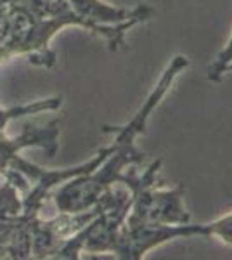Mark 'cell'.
<instances>
[{
  "label": "cell",
  "mask_w": 232,
  "mask_h": 260,
  "mask_svg": "<svg viewBox=\"0 0 232 260\" xmlns=\"http://www.w3.org/2000/svg\"><path fill=\"white\" fill-rule=\"evenodd\" d=\"M187 66H189V59L185 56H175L172 59L170 64L167 66V70L163 71L161 78L156 83L153 92L147 95V99L144 101L141 110L134 115V118L125 127L116 128L118 137L115 141V149L106 158V165L97 172V174H92L90 172V177L78 180V182H75L73 186H70L64 191L62 203H64V207L68 210H83V208L94 205L111 184L120 180V177L123 175L121 174L123 169L144 160V154L136 148L134 141H136L139 134H142L146 130L151 113L156 110V106L161 103V99L170 90L177 75L187 68Z\"/></svg>",
  "instance_id": "1"
},
{
  "label": "cell",
  "mask_w": 232,
  "mask_h": 260,
  "mask_svg": "<svg viewBox=\"0 0 232 260\" xmlns=\"http://www.w3.org/2000/svg\"><path fill=\"white\" fill-rule=\"evenodd\" d=\"M161 163L158 158L141 175L136 170H130V174L120 177V182H125L132 194L126 224L179 225L191 220L184 205V186H177L174 189L163 187V182L158 177Z\"/></svg>",
  "instance_id": "2"
},
{
  "label": "cell",
  "mask_w": 232,
  "mask_h": 260,
  "mask_svg": "<svg viewBox=\"0 0 232 260\" xmlns=\"http://www.w3.org/2000/svg\"><path fill=\"white\" fill-rule=\"evenodd\" d=\"M206 238L205 225L194 224H126L121 225L118 231V236L113 246V251H116L121 258H142L149 250L161 246L164 243L179 238Z\"/></svg>",
  "instance_id": "3"
},
{
  "label": "cell",
  "mask_w": 232,
  "mask_h": 260,
  "mask_svg": "<svg viewBox=\"0 0 232 260\" xmlns=\"http://www.w3.org/2000/svg\"><path fill=\"white\" fill-rule=\"evenodd\" d=\"M203 225L206 238H218L222 243L232 246V213H227V215L220 217V219Z\"/></svg>",
  "instance_id": "4"
},
{
  "label": "cell",
  "mask_w": 232,
  "mask_h": 260,
  "mask_svg": "<svg viewBox=\"0 0 232 260\" xmlns=\"http://www.w3.org/2000/svg\"><path fill=\"white\" fill-rule=\"evenodd\" d=\"M229 64H232V35L230 40L227 42V45L223 47V50L217 56V59L208 66V80L220 82Z\"/></svg>",
  "instance_id": "5"
},
{
  "label": "cell",
  "mask_w": 232,
  "mask_h": 260,
  "mask_svg": "<svg viewBox=\"0 0 232 260\" xmlns=\"http://www.w3.org/2000/svg\"><path fill=\"white\" fill-rule=\"evenodd\" d=\"M227 71H232V64H229V66H227ZM227 71H225V73H227Z\"/></svg>",
  "instance_id": "6"
}]
</instances>
